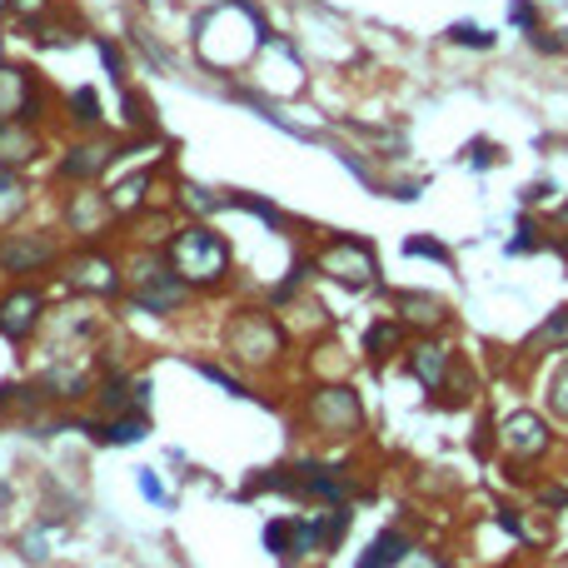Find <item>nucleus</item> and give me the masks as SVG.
<instances>
[{
	"mask_svg": "<svg viewBox=\"0 0 568 568\" xmlns=\"http://www.w3.org/2000/svg\"><path fill=\"white\" fill-rule=\"evenodd\" d=\"M165 255H170V265H175V275H185L190 284H220L230 275V245L210 225L175 230Z\"/></svg>",
	"mask_w": 568,
	"mask_h": 568,
	"instance_id": "obj_1",
	"label": "nucleus"
},
{
	"mask_svg": "<svg viewBox=\"0 0 568 568\" xmlns=\"http://www.w3.org/2000/svg\"><path fill=\"white\" fill-rule=\"evenodd\" d=\"M130 284H135V304L145 314H175L180 304H185V294H190V280L175 275L170 255L135 260V275H130Z\"/></svg>",
	"mask_w": 568,
	"mask_h": 568,
	"instance_id": "obj_2",
	"label": "nucleus"
},
{
	"mask_svg": "<svg viewBox=\"0 0 568 568\" xmlns=\"http://www.w3.org/2000/svg\"><path fill=\"white\" fill-rule=\"evenodd\" d=\"M225 344H230V354H235V359L265 364V359H275V354L284 349V329L270 320L265 310H245V314H235V320H230Z\"/></svg>",
	"mask_w": 568,
	"mask_h": 568,
	"instance_id": "obj_3",
	"label": "nucleus"
},
{
	"mask_svg": "<svg viewBox=\"0 0 568 568\" xmlns=\"http://www.w3.org/2000/svg\"><path fill=\"white\" fill-rule=\"evenodd\" d=\"M320 270H324L329 280H339L344 290H369L374 275H379V265H374V250L364 245V240H354V235H344V240H334V245H324Z\"/></svg>",
	"mask_w": 568,
	"mask_h": 568,
	"instance_id": "obj_4",
	"label": "nucleus"
},
{
	"mask_svg": "<svg viewBox=\"0 0 568 568\" xmlns=\"http://www.w3.org/2000/svg\"><path fill=\"white\" fill-rule=\"evenodd\" d=\"M40 110H45V90L36 70L0 65V120H40Z\"/></svg>",
	"mask_w": 568,
	"mask_h": 568,
	"instance_id": "obj_5",
	"label": "nucleus"
},
{
	"mask_svg": "<svg viewBox=\"0 0 568 568\" xmlns=\"http://www.w3.org/2000/svg\"><path fill=\"white\" fill-rule=\"evenodd\" d=\"M304 414H310L324 434H349V429H359V419H364L359 394H354L349 384H329V389H320Z\"/></svg>",
	"mask_w": 568,
	"mask_h": 568,
	"instance_id": "obj_6",
	"label": "nucleus"
},
{
	"mask_svg": "<svg viewBox=\"0 0 568 568\" xmlns=\"http://www.w3.org/2000/svg\"><path fill=\"white\" fill-rule=\"evenodd\" d=\"M50 260H55V235H45V230L0 235V270L6 275H30V270H45Z\"/></svg>",
	"mask_w": 568,
	"mask_h": 568,
	"instance_id": "obj_7",
	"label": "nucleus"
},
{
	"mask_svg": "<svg viewBox=\"0 0 568 568\" xmlns=\"http://www.w3.org/2000/svg\"><path fill=\"white\" fill-rule=\"evenodd\" d=\"M65 284L80 294H105V300H115L125 280H120V265L110 255H80L75 265L65 270Z\"/></svg>",
	"mask_w": 568,
	"mask_h": 568,
	"instance_id": "obj_8",
	"label": "nucleus"
},
{
	"mask_svg": "<svg viewBox=\"0 0 568 568\" xmlns=\"http://www.w3.org/2000/svg\"><path fill=\"white\" fill-rule=\"evenodd\" d=\"M110 215H115L110 195H95V190H85V195H70V200H65V225L75 230V235H100Z\"/></svg>",
	"mask_w": 568,
	"mask_h": 568,
	"instance_id": "obj_9",
	"label": "nucleus"
},
{
	"mask_svg": "<svg viewBox=\"0 0 568 568\" xmlns=\"http://www.w3.org/2000/svg\"><path fill=\"white\" fill-rule=\"evenodd\" d=\"M120 155H125V145H105V140H95V145H75L65 160H60V180H95L100 170Z\"/></svg>",
	"mask_w": 568,
	"mask_h": 568,
	"instance_id": "obj_10",
	"label": "nucleus"
},
{
	"mask_svg": "<svg viewBox=\"0 0 568 568\" xmlns=\"http://www.w3.org/2000/svg\"><path fill=\"white\" fill-rule=\"evenodd\" d=\"M504 449L519 454V459H539V454L549 449V429H544V419H534V414H514V419L504 424Z\"/></svg>",
	"mask_w": 568,
	"mask_h": 568,
	"instance_id": "obj_11",
	"label": "nucleus"
},
{
	"mask_svg": "<svg viewBox=\"0 0 568 568\" xmlns=\"http://www.w3.org/2000/svg\"><path fill=\"white\" fill-rule=\"evenodd\" d=\"M40 324V294L36 290H16L6 304H0V334L6 339H26Z\"/></svg>",
	"mask_w": 568,
	"mask_h": 568,
	"instance_id": "obj_12",
	"label": "nucleus"
},
{
	"mask_svg": "<svg viewBox=\"0 0 568 568\" xmlns=\"http://www.w3.org/2000/svg\"><path fill=\"white\" fill-rule=\"evenodd\" d=\"M40 155V140L30 130V120H0V165H30Z\"/></svg>",
	"mask_w": 568,
	"mask_h": 568,
	"instance_id": "obj_13",
	"label": "nucleus"
},
{
	"mask_svg": "<svg viewBox=\"0 0 568 568\" xmlns=\"http://www.w3.org/2000/svg\"><path fill=\"white\" fill-rule=\"evenodd\" d=\"M150 424H145V414H115V419H95V424H85V434L95 444H135L140 434H145Z\"/></svg>",
	"mask_w": 568,
	"mask_h": 568,
	"instance_id": "obj_14",
	"label": "nucleus"
},
{
	"mask_svg": "<svg viewBox=\"0 0 568 568\" xmlns=\"http://www.w3.org/2000/svg\"><path fill=\"white\" fill-rule=\"evenodd\" d=\"M444 364H449V354H444L439 344H419V349L409 354V374L424 384V389H439L444 384Z\"/></svg>",
	"mask_w": 568,
	"mask_h": 568,
	"instance_id": "obj_15",
	"label": "nucleus"
},
{
	"mask_svg": "<svg viewBox=\"0 0 568 568\" xmlns=\"http://www.w3.org/2000/svg\"><path fill=\"white\" fill-rule=\"evenodd\" d=\"M404 554H409V539H404L399 529H389L369 544V554L359 559V568H394V564H404Z\"/></svg>",
	"mask_w": 568,
	"mask_h": 568,
	"instance_id": "obj_16",
	"label": "nucleus"
},
{
	"mask_svg": "<svg viewBox=\"0 0 568 568\" xmlns=\"http://www.w3.org/2000/svg\"><path fill=\"white\" fill-rule=\"evenodd\" d=\"M394 310L404 314L409 324H444V304L434 300V294H394Z\"/></svg>",
	"mask_w": 568,
	"mask_h": 568,
	"instance_id": "obj_17",
	"label": "nucleus"
},
{
	"mask_svg": "<svg viewBox=\"0 0 568 568\" xmlns=\"http://www.w3.org/2000/svg\"><path fill=\"white\" fill-rule=\"evenodd\" d=\"M26 185H20V175L10 165H0V225H10V220L26 210Z\"/></svg>",
	"mask_w": 568,
	"mask_h": 568,
	"instance_id": "obj_18",
	"label": "nucleus"
},
{
	"mask_svg": "<svg viewBox=\"0 0 568 568\" xmlns=\"http://www.w3.org/2000/svg\"><path fill=\"white\" fill-rule=\"evenodd\" d=\"M145 195H150V170H140V175L120 180V185L110 190V205H115V215H125V210H135Z\"/></svg>",
	"mask_w": 568,
	"mask_h": 568,
	"instance_id": "obj_19",
	"label": "nucleus"
},
{
	"mask_svg": "<svg viewBox=\"0 0 568 568\" xmlns=\"http://www.w3.org/2000/svg\"><path fill=\"white\" fill-rule=\"evenodd\" d=\"M180 205H185L190 215H215V210L230 205V195H215V190H205V185H180Z\"/></svg>",
	"mask_w": 568,
	"mask_h": 568,
	"instance_id": "obj_20",
	"label": "nucleus"
},
{
	"mask_svg": "<svg viewBox=\"0 0 568 568\" xmlns=\"http://www.w3.org/2000/svg\"><path fill=\"white\" fill-rule=\"evenodd\" d=\"M394 344H399V324H394V320L369 324V334H364V349H369V359H384Z\"/></svg>",
	"mask_w": 568,
	"mask_h": 568,
	"instance_id": "obj_21",
	"label": "nucleus"
},
{
	"mask_svg": "<svg viewBox=\"0 0 568 568\" xmlns=\"http://www.w3.org/2000/svg\"><path fill=\"white\" fill-rule=\"evenodd\" d=\"M70 120H75V125H100V120H105V115H100V95H95V90H75V95H70Z\"/></svg>",
	"mask_w": 568,
	"mask_h": 568,
	"instance_id": "obj_22",
	"label": "nucleus"
},
{
	"mask_svg": "<svg viewBox=\"0 0 568 568\" xmlns=\"http://www.w3.org/2000/svg\"><path fill=\"white\" fill-rule=\"evenodd\" d=\"M265 549L280 559H294V519H275L265 524Z\"/></svg>",
	"mask_w": 568,
	"mask_h": 568,
	"instance_id": "obj_23",
	"label": "nucleus"
},
{
	"mask_svg": "<svg viewBox=\"0 0 568 568\" xmlns=\"http://www.w3.org/2000/svg\"><path fill=\"white\" fill-rule=\"evenodd\" d=\"M125 120L135 130H145V135H155V105L145 95H135V90H125Z\"/></svg>",
	"mask_w": 568,
	"mask_h": 568,
	"instance_id": "obj_24",
	"label": "nucleus"
},
{
	"mask_svg": "<svg viewBox=\"0 0 568 568\" xmlns=\"http://www.w3.org/2000/svg\"><path fill=\"white\" fill-rule=\"evenodd\" d=\"M449 40H454V45H474V50H489V45H494L489 30L469 26V20H464V26H454V30H449Z\"/></svg>",
	"mask_w": 568,
	"mask_h": 568,
	"instance_id": "obj_25",
	"label": "nucleus"
},
{
	"mask_svg": "<svg viewBox=\"0 0 568 568\" xmlns=\"http://www.w3.org/2000/svg\"><path fill=\"white\" fill-rule=\"evenodd\" d=\"M200 374H205L210 384H220V389H225V394H235V399H250V394H245V384H240L230 369H220V364H200Z\"/></svg>",
	"mask_w": 568,
	"mask_h": 568,
	"instance_id": "obj_26",
	"label": "nucleus"
},
{
	"mask_svg": "<svg viewBox=\"0 0 568 568\" xmlns=\"http://www.w3.org/2000/svg\"><path fill=\"white\" fill-rule=\"evenodd\" d=\"M539 245H549V235H539L534 220H519V240L509 245V255H524V250H539Z\"/></svg>",
	"mask_w": 568,
	"mask_h": 568,
	"instance_id": "obj_27",
	"label": "nucleus"
},
{
	"mask_svg": "<svg viewBox=\"0 0 568 568\" xmlns=\"http://www.w3.org/2000/svg\"><path fill=\"white\" fill-rule=\"evenodd\" d=\"M568 339V310H554V320L534 334V344H564Z\"/></svg>",
	"mask_w": 568,
	"mask_h": 568,
	"instance_id": "obj_28",
	"label": "nucleus"
},
{
	"mask_svg": "<svg viewBox=\"0 0 568 568\" xmlns=\"http://www.w3.org/2000/svg\"><path fill=\"white\" fill-rule=\"evenodd\" d=\"M404 255H429V260H439V265H449V250L434 245V240H404Z\"/></svg>",
	"mask_w": 568,
	"mask_h": 568,
	"instance_id": "obj_29",
	"label": "nucleus"
},
{
	"mask_svg": "<svg viewBox=\"0 0 568 568\" xmlns=\"http://www.w3.org/2000/svg\"><path fill=\"white\" fill-rule=\"evenodd\" d=\"M344 529H349V514H344V509H334L329 519H324V549H334V544L344 539Z\"/></svg>",
	"mask_w": 568,
	"mask_h": 568,
	"instance_id": "obj_30",
	"label": "nucleus"
},
{
	"mask_svg": "<svg viewBox=\"0 0 568 568\" xmlns=\"http://www.w3.org/2000/svg\"><path fill=\"white\" fill-rule=\"evenodd\" d=\"M100 60L110 65V80H115V85H125V65H120V50L110 45V40H100Z\"/></svg>",
	"mask_w": 568,
	"mask_h": 568,
	"instance_id": "obj_31",
	"label": "nucleus"
},
{
	"mask_svg": "<svg viewBox=\"0 0 568 568\" xmlns=\"http://www.w3.org/2000/svg\"><path fill=\"white\" fill-rule=\"evenodd\" d=\"M549 195H554V185H549V180H534V185L524 190V205L534 210V205H544V200H549Z\"/></svg>",
	"mask_w": 568,
	"mask_h": 568,
	"instance_id": "obj_32",
	"label": "nucleus"
},
{
	"mask_svg": "<svg viewBox=\"0 0 568 568\" xmlns=\"http://www.w3.org/2000/svg\"><path fill=\"white\" fill-rule=\"evenodd\" d=\"M554 409L568 419V369H559V379H554Z\"/></svg>",
	"mask_w": 568,
	"mask_h": 568,
	"instance_id": "obj_33",
	"label": "nucleus"
},
{
	"mask_svg": "<svg viewBox=\"0 0 568 568\" xmlns=\"http://www.w3.org/2000/svg\"><path fill=\"white\" fill-rule=\"evenodd\" d=\"M514 26L534 30V6H529V0H519V6H514Z\"/></svg>",
	"mask_w": 568,
	"mask_h": 568,
	"instance_id": "obj_34",
	"label": "nucleus"
},
{
	"mask_svg": "<svg viewBox=\"0 0 568 568\" xmlns=\"http://www.w3.org/2000/svg\"><path fill=\"white\" fill-rule=\"evenodd\" d=\"M10 6H16V10H26L30 20H40V10H45V0H10Z\"/></svg>",
	"mask_w": 568,
	"mask_h": 568,
	"instance_id": "obj_35",
	"label": "nucleus"
},
{
	"mask_svg": "<svg viewBox=\"0 0 568 568\" xmlns=\"http://www.w3.org/2000/svg\"><path fill=\"white\" fill-rule=\"evenodd\" d=\"M140 489H145V499H155V504H160V499H165V494H160V484H155V479H150V474H140Z\"/></svg>",
	"mask_w": 568,
	"mask_h": 568,
	"instance_id": "obj_36",
	"label": "nucleus"
},
{
	"mask_svg": "<svg viewBox=\"0 0 568 568\" xmlns=\"http://www.w3.org/2000/svg\"><path fill=\"white\" fill-rule=\"evenodd\" d=\"M474 165H494V155H489V145H484V140L474 145Z\"/></svg>",
	"mask_w": 568,
	"mask_h": 568,
	"instance_id": "obj_37",
	"label": "nucleus"
}]
</instances>
